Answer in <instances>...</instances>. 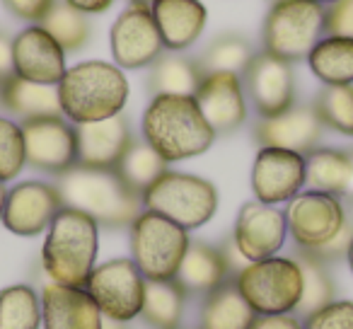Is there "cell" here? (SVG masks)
I'll return each instance as SVG.
<instances>
[{"instance_id": "21", "label": "cell", "mask_w": 353, "mask_h": 329, "mask_svg": "<svg viewBox=\"0 0 353 329\" xmlns=\"http://www.w3.org/2000/svg\"><path fill=\"white\" fill-rule=\"evenodd\" d=\"M104 315L85 288L49 283L41 290V327L44 329H102Z\"/></svg>"}, {"instance_id": "18", "label": "cell", "mask_w": 353, "mask_h": 329, "mask_svg": "<svg viewBox=\"0 0 353 329\" xmlns=\"http://www.w3.org/2000/svg\"><path fill=\"white\" fill-rule=\"evenodd\" d=\"M194 99L216 136L235 133L247 121V94L237 73H206Z\"/></svg>"}, {"instance_id": "12", "label": "cell", "mask_w": 353, "mask_h": 329, "mask_svg": "<svg viewBox=\"0 0 353 329\" xmlns=\"http://www.w3.org/2000/svg\"><path fill=\"white\" fill-rule=\"evenodd\" d=\"M109 49L114 63L121 70L150 68L165 54L150 8L128 6L123 12H119L109 30Z\"/></svg>"}, {"instance_id": "28", "label": "cell", "mask_w": 353, "mask_h": 329, "mask_svg": "<svg viewBox=\"0 0 353 329\" xmlns=\"http://www.w3.org/2000/svg\"><path fill=\"white\" fill-rule=\"evenodd\" d=\"M348 172H351V160L348 150L341 148H314L305 155V187L314 192L343 199Z\"/></svg>"}, {"instance_id": "2", "label": "cell", "mask_w": 353, "mask_h": 329, "mask_svg": "<svg viewBox=\"0 0 353 329\" xmlns=\"http://www.w3.org/2000/svg\"><path fill=\"white\" fill-rule=\"evenodd\" d=\"M126 73L109 61H80L59 83L63 117L70 123H90L117 117L128 102Z\"/></svg>"}, {"instance_id": "45", "label": "cell", "mask_w": 353, "mask_h": 329, "mask_svg": "<svg viewBox=\"0 0 353 329\" xmlns=\"http://www.w3.org/2000/svg\"><path fill=\"white\" fill-rule=\"evenodd\" d=\"M102 329H128V324H126V322H119V319H109V317H104Z\"/></svg>"}, {"instance_id": "40", "label": "cell", "mask_w": 353, "mask_h": 329, "mask_svg": "<svg viewBox=\"0 0 353 329\" xmlns=\"http://www.w3.org/2000/svg\"><path fill=\"white\" fill-rule=\"evenodd\" d=\"M59 0H3V6L22 22L41 25Z\"/></svg>"}, {"instance_id": "32", "label": "cell", "mask_w": 353, "mask_h": 329, "mask_svg": "<svg viewBox=\"0 0 353 329\" xmlns=\"http://www.w3.org/2000/svg\"><path fill=\"white\" fill-rule=\"evenodd\" d=\"M254 49L240 34H221L206 46L201 56L196 59L201 73H237L242 75L250 66Z\"/></svg>"}, {"instance_id": "37", "label": "cell", "mask_w": 353, "mask_h": 329, "mask_svg": "<svg viewBox=\"0 0 353 329\" xmlns=\"http://www.w3.org/2000/svg\"><path fill=\"white\" fill-rule=\"evenodd\" d=\"M305 329H353V300H332L303 319Z\"/></svg>"}, {"instance_id": "41", "label": "cell", "mask_w": 353, "mask_h": 329, "mask_svg": "<svg viewBox=\"0 0 353 329\" xmlns=\"http://www.w3.org/2000/svg\"><path fill=\"white\" fill-rule=\"evenodd\" d=\"M250 329H305L298 315H256Z\"/></svg>"}, {"instance_id": "49", "label": "cell", "mask_w": 353, "mask_h": 329, "mask_svg": "<svg viewBox=\"0 0 353 329\" xmlns=\"http://www.w3.org/2000/svg\"><path fill=\"white\" fill-rule=\"evenodd\" d=\"M317 3H322V6H329V3H334V0H317Z\"/></svg>"}, {"instance_id": "36", "label": "cell", "mask_w": 353, "mask_h": 329, "mask_svg": "<svg viewBox=\"0 0 353 329\" xmlns=\"http://www.w3.org/2000/svg\"><path fill=\"white\" fill-rule=\"evenodd\" d=\"M27 165L22 123L0 117V182H12L20 177Z\"/></svg>"}, {"instance_id": "14", "label": "cell", "mask_w": 353, "mask_h": 329, "mask_svg": "<svg viewBox=\"0 0 353 329\" xmlns=\"http://www.w3.org/2000/svg\"><path fill=\"white\" fill-rule=\"evenodd\" d=\"M63 208V199L56 184L27 179L8 189L3 226L20 237H34L49 230L54 218Z\"/></svg>"}, {"instance_id": "48", "label": "cell", "mask_w": 353, "mask_h": 329, "mask_svg": "<svg viewBox=\"0 0 353 329\" xmlns=\"http://www.w3.org/2000/svg\"><path fill=\"white\" fill-rule=\"evenodd\" d=\"M346 259H348V266H351V271H353V242H351V247H348V255H346Z\"/></svg>"}, {"instance_id": "24", "label": "cell", "mask_w": 353, "mask_h": 329, "mask_svg": "<svg viewBox=\"0 0 353 329\" xmlns=\"http://www.w3.org/2000/svg\"><path fill=\"white\" fill-rule=\"evenodd\" d=\"M0 104L22 121L44 117H63L59 97V85H39L12 75L0 85Z\"/></svg>"}, {"instance_id": "7", "label": "cell", "mask_w": 353, "mask_h": 329, "mask_svg": "<svg viewBox=\"0 0 353 329\" xmlns=\"http://www.w3.org/2000/svg\"><path fill=\"white\" fill-rule=\"evenodd\" d=\"M189 242V230L160 213L143 208L141 216L131 223V259L145 281L174 279Z\"/></svg>"}, {"instance_id": "20", "label": "cell", "mask_w": 353, "mask_h": 329, "mask_svg": "<svg viewBox=\"0 0 353 329\" xmlns=\"http://www.w3.org/2000/svg\"><path fill=\"white\" fill-rule=\"evenodd\" d=\"M78 138V165L90 170H117L123 152L133 141L131 121L126 114L102 119V121L75 123Z\"/></svg>"}, {"instance_id": "29", "label": "cell", "mask_w": 353, "mask_h": 329, "mask_svg": "<svg viewBox=\"0 0 353 329\" xmlns=\"http://www.w3.org/2000/svg\"><path fill=\"white\" fill-rule=\"evenodd\" d=\"M187 305V293L174 279L145 281L141 319L150 329H179Z\"/></svg>"}, {"instance_id": "30", "label": "cell", "mask_w": 353, "mask_h": 329, "mask_svg": "<svg viewBox=\"0 0 353 329\" xmlns=\"http://www.w3.org/2000/svg\"><path fill=\"white\" fill-rule=\"evenodd\" d=\"M114 172L126 182L128 189L143 197L148 187L155 182L160 175L167 172V162L157 155V150H152L143 138H133L128 150L123 152L121 162L117 165Z\"/></svg>"}, {"instance_id": "47", "label": "cell", "mask_w": 353, "mask_h": 329, "mask_svg": "<svg viewBox=\"0 0 353 329\" xmlns=\"http://www.w3.org/2000/svg\"><path fill=\"white\" fill-rule=\"evenodd\" d=\"M155 0H128V6H143V8H150Z\"/></svg>"}, {"instance_id": "44", "label": "cell", "mask_w": 353, "mask_h": 329, "mask_svg": "<svg viewBox=\"0 0 353 329\" xmlns=\"http://www.w3.org/2000/svg\"><path fill=\"white\" fill-rule=\"evenodd\" d=\"M348 160H351V172H348V184L346 192H343V199L353 203V148H348Z\"/></svg>"}, {"instance_id": "4", "label": "cell", "mask_w": 353, "mask_h": 329, "mask_svg": "<svg viewBox=\"0 0 353 329\" xmlns=\"http://www.w3.org/2000/svg\"><path fill=\"white\" fill-rule=\"evenodd\" d=\"M63 206L78 208L102 228H131L143 201L114 170H90L75 165L56 182Z\"/></svg>"}, {"instance_id": "16", "label": "cell", "mask_w": 353, "mask_h": 329, "mask_svg": "<svg viewBox=\"0 0 353 329\" xmlns=\"http://www.w3.org/2000/svg\"><path fill=\"white\" fill-rule=\"evenodd\" d=\"M288 237V223L285 211L261 201H247L240 208L232 230L237 250L247 261H259L276 257Z\"/></svg>"}, {"instance_id": "34", "label": "cell", "mask_w": 353, "mask_h": 329, "mask_svg": "<svg viewBox=\"0 0 353 329\" xmlns=\"http://www.w3.org/2000/svg\"><path fill=\"white\" fill-rule=\"evenodd\" d=\"M41 27L59 41L61 49H63L65 54L80 51L90 41V34H92V27H90L88 15L78 12L75 8H70L68 3H63V0L51 8L46 20L41 22Z\"/></svg>"}, {"instance_id": "13", "label": "cell", "mask_w": 353, "mask_h": 329, "mask_svg": "<svg viewBox=\"0 0 353 329\" xmlns=\"http://www.w3.org/2000/svg\"><path fill=\"white\" fill-rule=\"evenodd\" d=\"M242 88L259 119L288 112L295 104L293 63L259 51L242 73Z\"/></svg>"}, {"instance_id": "10", "label": "cell", "mask_w": 353, "mask_h": 329, "mask_svg": "<svg viewBox=\"0 0 353 329\" xmlns=\"http://www.w3.org/2000/svg\"><path fill=\"white\" fill-rule=\"evenodd\" d=\"M348 221V213L343 201L334 194L324 192H300L290 199L285 206V223L288 235L293 237L295 250L310 252L314 247L329 242Z\"/></svg>"}, {"instance_id": "27", "label": "cell", "mask_w": 353, "mask_h": 329, "mask_svg": "<svg viewBox=\"0 0 353 329\" xmlns=\"http://www.w3.org/2000/svg\"><path fill=\"white\" fill-rule=\"evenodd\" d=\"M307 66L322 85H353V39L324 34L310 51Z\"/></svg>"}, {"instance_id": "23", "label": "cell", "mask_w": 353, "mask_h": 329, "mask_svg": "<svg viewBox=\"0 0 353 329\" xmlns=\"http://www.w3.org/2000/svg\"><path fill=\"white\" fill-rule=\"evenodd\" d=\"M230 279L232 274L221 247H213L201 240L189 242L187 255L174 276V281L182 286L187 295H208Z\"/></svg>"}, {"instance_id": "17", "label": "cell", "mask_w": 353, "mask_h": 329, "mask_svg": "<svg viewBox=\"0 0 353 329\" xmlns=\"http://www.w3.org/2000/svg\"><path fill=\"white\" fill-rule=\"evenodd\" d=\"M322 131L324 123L314 104H293L288 112L259 119L252 128V136L259 148H283L307 155L317 148Z\"/></svg>"}, {"instance_id": "38", "label": "cell", "mask_w": 353, "mask_h": 329, "mask_svg": "<svg viewBox=\"0 0 353 329\" xmlns=\"http://www.w3.org/2000/svg\"><path fill=\"white\" fill-rule=\"evenodd\" d=\"M351 242H353V221L348 218L346 226H343L341 230L332 237V240L324 242V245H319V247H314V250H310V252H303V255L312 257V259H317V261H322V264L329 266V264H334V261L343 259V257L348 255Z\"/></svg>"}, {"instance_id": "19", "label": "cell", "mask_w": 353, "mask_h": 329, "mask_svg": "<svg viewBox=\"0 0 353 329\" xmlns=\"http://www.w3.org/2000/svg\"><path fill=\"white\" fill-rule=\"evenodd\" d=\"M15 75L39 85H59L65 75V51L41 25H30L12 37Z\"/></svg>"}, {"instance_id": "11", "label": "cell", "mask_w": 353, "mask_h": 329, "mask_svg": "<svg viewBox=\"0 0 353 329\" xmlns=\"http://www.w3.org/2000/svg\"><path fill=\"white\" fill-rule=\"evenodd\" d=\"M27 165L44 175H65L78 165L75 123L65 117H44L22 121Z\"/></svg>"}, {"instance_id": "9", "label": "cell", "mask_w": 353, "mask_h": 329, "mask_svg": "<svg viewBox=\"0 0 353 329\" xmlns=\"http://www.w3.org/2000/svg\"><path fill=\"white\" fill-rule=\"evenodd\" d=\"M85 290L92 295L104 317L119 319V322H131L141 317L145 279L138 271L136 261L128 257L109 259L94 266L92 274L88 276Z\"/></svg>"}, {"instance_id": "50", "label": "cell", "mask_w": 353, "mask_h": 329, "mask_svg": "<svg viewBox=\"0 0 353 329\" xmlns=\"http://www.w3.org/2000/svg\"><path fill=\"white\" fill-rule=\"evenodd\" d=\"M269 3H271V6H274V3H283V0H269Z\"/></svg>"}, {"instance_id": "3", "label": "cell", "mask_w": 353, "mask_h": 329, "mask_svg": "<svg viewBox=\"0 0 353 329\" xmlns=\"http://www.w3.org/2000/svg\"><path fill=\"white\" fill-rule=\"evenodd\" d=\"M99 223L78 208L63 206L46 230L41 264L49 281L70 288H85L97 266Z\"/></svg>"}, {"instance_id": "39", "label": "cell", "mask_w": 353, "mask_h": 329, "mask_svg": "<svg viewBox=\"0 0 353 329\" xmlns=\"http://www.w3.org/2000/svg\"><path fill=\"white\" fill-rule=\"evenodd\" d=\"M324 34L353 39V0H334L324 10Z\"/></svg>"}, {"instance_id": "43", "label": "cell", "mask_w": 353, "mask_h": 329, "mask_svg": "<svg viewBox=\"0 0 353 329\" xmlns=\"http://www.w3.org/2000/svg\"><path fill=\"white\" fill-rule=\"evenodd\" d=\"M63 3H68L70 8H75L78 12L90 17V15H102V12H107L117 0H63Z\"/></svg>"}, {"instance_id": "31", "label": "cell", "mask_w": 353, "mask_h": 329, "mask_svg": "<svg viewBox=\"0 0 353 329\" xmlns=\"http://www.w3.org/2000/svg\"><path fill=\"white\" fill-rule=\"evenodd\" d=\"M295 261H298L300 271H303V293H300V303L293 315L305 319L314 310L336 300V283H334L332 274L327 271V264H322V261L312 259V257L303 255L298 250H295Z\"/></svg>"}, {"instance_id": "35", "label": "cell", "mask_w": 353, "mask_h": 329, "mask_svg": "<svg viewBox=\"0 0 353 329\" xmlns=\"http://www.w3.org/2000/svg\"><path fill=\"white\" fill-rule=\"evenodd\" d=\"M324 128L353 138V85H324L314 99Z\"/></svg>"}, {"instance_id": "6", "label": "cell", "mask_w": 353, "mask_h": 329, "mask_svg": "<svg viewBox=\"0 0 353 329\" xmlns=\"http://www.w3.org/2000/svg\"><path fill=\"white\" fill-rule=\"evenodd\" d=\"M324 10L327 6L317 0L274 3L261 25V51L288 63L305 61L324 37Z\"/></svg>"}, {"instance_id": "5", "label": "cell", "mask_w": 353, "mask_h": 329, "mask_svg": "<svg viewBox=\"0 0 353 329\" xmlns=\"http://www.w3.org/2000/svg\"><path fill=\"white\" fill-rule=\"evenodd\" d=\"M141 201L145 211L160 213L184 230H196L216 216L218 189L196 175L167 170L143 192Z\"/></svg>"}, {"instance_id": "46", "label": "cell", "mask_w": 353, "mask_h": 329, "mask_svg": "<svg viewBox=\"0 0 353 329\" xmlns=\"http://www.w3.org/2000/svg\"><path fill=\"white\" fill-rule=\"evenodd\" d=\"M6 201H8V189L6 182H0V221H3V213H6Z\"/></svg>"}, {"instance_id": "22", "label": "cell", "mask_w": 353, "mask_h": 329, "mask_svg": "<svg viewBox=\"0 0 353 329\" xmlns=\"http://www.w3.org/2000/svg\"><path fill=\"white\" fill-rule=\"evenodd\" d=\"M150 12L165 51L176 54L196 44L208 22V10L201 0H155Z\"/></svg>"}, {"instance_id": "8", "label": "cell", "mask_w": 353, "mask_h": 329, "mask_svg": "<svg viewBox=\"0 0 353 329\" xmlns=\"http://www.w3.org/2000/svg\"><path fill=\"white\" fill-rule=\"evenodd\" d=\"M232 281L256 315L295 312L303 293V271L295 257L250 261Z\"/></svg>"}, {"instance_id": "33", "label": "cell", "mask_w": 353, "mask_h": 329, "mask_svg": "<svg viewBox=\"0 0 353 329\" xmlns=\"http://www.w3.org/2000/svg\"><path fill=\"white\" fill-rule=\"evenodd\" d=\"M41 295L32 286L15 283L0 290V329H39Z\"/></svg>"}, {"instance_id": "15", "label": "cell", "mask_w": 353, "mask_h": 329, "mask_svg": "<svg viewBox=\"0 0 353 329\" xmlns=\"http://www.w3.org/2000/svg\"><path fill=\"white\" fill-rule=\"evenodd\" d=\"M305 189V155L283 148H259L252 165L254 199L269 206L288 203Z\"/></svg>"}, {"instance_id": "1", "label": "cell", "mask_w": 353, "mask_h": 329, "mask_svg": "<svg viewBox=\"0 0 353 329\" xmlns=\"http://www.w3.org/2000/svg\"><path fill=\"white\" fill-rule=\"evenodd\" d=\"M141 133L167 165L203 155L218 138L203 119L196 99L182 94L152 97L143 112Z\"/></svg>"}, {"instance_id": "25", "label": "cell", "mask_w": 353, "mask_h": 329, "mask_svg": "<svg viewBox=\"0 0 353 329\" xmlns=\"http://www.w3.org/2000/svg\"><path fill=\"white\" fill-rule=\"evenodd\" d=\"M254 319L256 312L232 279L203 295L199 310V329H250Z\"/></svg>"}, {"instance_id": "42", "label": "cell", "mask_w": 353, "mask_h": 329, "mask_svg": "<svg viewBox=\"0 0 353 329\" xmlns=\"http://www.w3.org/2000/svg\"><path fill=\"white\" fill-rule=\"evenodd\" d=\"M15 75V56H12V39L0 34V85Z\"/></svg>"}, {"instance_id": "26", "label": "cell", "mask_w": 353, "mask_h": 329, "mask_svg": "<svg viewBox=\"0 0 353 329\" xmlns=\"http://www.w3.org/2000/svg\"><path fill=\"white\" fill-rule=\"evenodd\" d=\"M203 80L196 59H189L176 51H165L148 70V92L157 94H182L194 97Z\"/></svg>"}]
</instances>
